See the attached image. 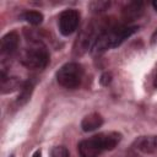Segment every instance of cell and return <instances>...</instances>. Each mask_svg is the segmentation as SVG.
<instances>
[{
    "label": "cell",
    "instance_id": "obj_1",
    "mask_svg": "<svg viewBox=\"0 0 157 157\" xmlns=\"http://www.w3.org/2000/svg\"><path fill=\"white\" fill-rule=\"evenodd\" d=\"M120 140H121V135L117 131L101 132L78 144L80 156L81 157H97L103 151L113 150L120 142Z\"/></svg>",
    "mask_w": 157,
    "mask_h": 157
},
{
    "label": "cell",
    "instance_id": "obj_2",
    "mask_svg": "<svg viewBox=\"0 0 157 157\" xmlns=\"http://www.w3.org/2000/svg\"><path fill=\"white\" fill-rule=\"evenodd\" d=\"M137 29L139 27L136 26H125L107 29L97 37L96 42L92 45V50L93 53H103L110 48H115L120 45L131 34H134Z\"/></svg>",
    "mask_w": 157,
    "mask_h": 157
},
{
    "label": "cell",
    "instance_id": "obj_3",
    "mask_svg": "<svg viewBox=\"0 0 157 157\" xmlns=\"http://www.w3.org/2000/svg\"><path fill=\"white\" fill-rule=\"evenodd\" d=\"M82 76H83V69L78 63L75 61L66 63L56 72V80L59 85L69 90L76 88L81 83Z\"/></svg>",
    "mask_w": 157,
    "mask_h": 157
},
{
    "label": "cell",
    "instance_id": "obj_4",
    "mask_svg": "<svg viewBox=\"0 0 157 157\" xmlns=\"http://www.w3.org/2000/svg\"><path fill=\"white\" fill-rule=\"evenodd\" d=\"M22 64L29 69H44L49 61V53L40 43L32 44L22 55Z\"/></svg>",
    "mask_w": 157,
    "mask_h": 157
},
{
    "label": "cell",
    "instance_id": "obj_5",
    "mask_svg": "<svg viewBox=\"0 0 157 157\" xmlns=\"http://www.w3.org/2000/svg\"><path fill=\"white\" fill-rule=\"evenodd\" d=\"M80 22V13L76 10H65L59 16V31L63 36H70L72 34L78 26Z\"/></svg>",
    "mask_w": 157,
    "mask_h": 157
},
{
    "label": "cell",
    "instance_id": "obj_6",
    "mask_svg": "<svg viewBox=\"0 0 157 157\" xmlns=\"http://www.w3.org/2000/svg\"><path fill=\"white\" fill-rule=\"evenodd\" d=\"M134 147L142 153H157V135L137 137L134 141Z\"/></svg>",
    "mask_w": 157,
    "mask_h": 157
},
{
    "label": "cell",
    "instance_id": "obj_7",
    "mask_svg": "<svg viewBox=\"0 0 157 157\" xmlns=\"http://www.w3.org/2000/svg\"><path fill=\"white\" fill-rule=\"evenodd\" d=\"M18 42H20V37L16 32H10L7 34H5L1 38L0 42V50L2 55H11L16 52L17 47H18Z\"/></svg>",
    "mask_w": 157,
    "mask_h": 157
},
{
    "label": "cell",
    "instance_id": "obj_8",
    "mask_svg": "<svg viewBox=\"0 0 157 157\" xmlns=\"http://www.w3.org/2000/svg\"><path fill=\"white\" fill-rule=\"evenodd\" d=\"M142 11H144V4L141 1H132L124 7L123 17L126 21H134L141 16Z\"/></svg>",
    "mask_w": 157,
    "mask_h": 157
},
{
    "label": "cell",
    "instance_id": "obj_9",
    "mask_svg": "<svg viewBox=\"0 0 157 157\" xmlns=\"http://www.w3.org/2000/svg\"><path fill=\"white\" fill-rule=\"evenodd\" d=\"M102 124H103V118L98 113H91L82 119L81 128L83 131L88 132V131H93V130L101 128Z\"/></svg>",
    "mask_w": 157,
    "mask_h": 157
},
{
    "label": "cell",
    "instance_id": "obj_10",
    "mask_svg": "<svg viewBox=\"0 0 157 157\" xmlns=\"http://www.w3.org/2000/svg\"><path fill=\"white\" fill-rule=\"evenodd\" d=\"M1 92L2 93H9L12 92L17 88H21L22 83L17 77H6L5 74H1Z\"/></svg>",
    "mask_w": 157,
    "mask_h": 157
},
{
    "label": "cell",
    "instance_id": "obj_11",
    "mask_svg": "<svg viewBox=\"0 0 157 157\" xmlns=\"http://www.w3.org/2000/svg\"><path fill=\"white\" fill-rule=\"evenodd\" d=\"M32 92H33V82L26 81L25 83H22V86H21V88H20L18 97H17V103H18L20 105L27 103L28 99L31 98Z\"/></svg>",
    "mask_w": 157,
    "mask_h": 157
},
{
    "label": "cell",
    "instance_id": "obj_12",
    "mask_svg": "<svg viewBox=\"0 0 157 157\" xmlns=\"http://www.w3.org/2000/svg\"><path fill=\"white\" fill-rule=\"evenodd\" d=\"M23 18L28 23H31L33 26H37V25H40L42 23L43 15L40 12H38V11H27V12L23 13Z\"/></svg>",
    "mask_w": 157,
    "mask_h": 157
},
{
    "label": "cell",
    "instance_id": "obj_13",
    "mask_svg": "<svg viewBox=\"0 0 157 157\" xmlns=\"http://www.w3.org/2000/svg\"><path fill=\"white\" fill-rule=\"evenodd\" d=\"M109 5H110L109 1H93L90 4V7L94 12H102V11L107 10L109 7Z\"/></svg>",
    "mask_w": 157,
    "mask_h": 157
},
{
    "label": "cell",
    "instance_id": "obj_14",
    "mask_svg": "<svg viewBox=\"0 0 157 157\" xmlns=\"http://www.w3.org/2000/svg\"><path fill=\"white\" fill-rule=\"evenodd\" d=\"M52 157H70L69 151L64 146H56L52 150Z\"/></svg>",
    "mask_w": 157,
    "mask_h": 157
},
{
    "label": "cell",
    "instance_id": "obj_15",
    "mask_svg": "<svg viewBox=\"0 0 157 157\" xmlns=\"http://www.w3.org/2000/svg\"><path fill=\"white\" fill-rule=\"evenodd\" d=\"M110 81H112V75H110L109 72H104V74L101 76V83H102V85L107 86Z\"/></svg>",
    "mask_w": 157,
    "mask_h": 157
},
{
    "label": "cell",
    "instance_id": "obj_16",
    "mask_svg": "<svg viewBox=\"0 0 157 157\" xmlns=\"http://www.w3.org/2000/svg\"><path fill=\"white\" fill-rule=\"evenodd\" d=\"M151 39H152V40H151L152 43H155V42L157 40V29H156V31H155V33L152 34V38H151Z\"/></svg>",
    "mask_w": 157,
    "mask_h": 157
},
{
    "label": "cell",
    "instance_id": "obj_17",
    "mask_svg": "<svg viewBox=\"0 0 157 157\" xmlns=\"http://www.w3.org/2000/svg\"><path fill=\"white\" fill-rule=\"evenodd\" d=\"M153 86L157 88V70H156V74H155V77H153Z\"/></svg>",
    "mask_w": 157,
    "mask_h": 157
},
{
    "label": "cell",
    "instance_id": "obj_18",
    "mask_svg": "<svg viewBox=\"0 0 157 157\" xmlns=\"http://www.w3.org/2000/svg\"><path fill=\"white\" fill-rule=\"evenodd\" d=\"M40 156H42V153H40V151L38 150V151H36V152L33 153V156H32V157H40Z\"/></svg>",
    "mask_w": 157,
    "mask_h": 157
},
{
    "label": "cell",
    "instance_id": "obj_19",
    "mask_svg": "<svg viewBox=\"0 0 157 157\" xmlns=\"http://www.w3.org/2000/svg\"><path fill=\"white\" fill-rule=\"evenodd\" d=\"M152 6H153L155 11L157 12V0H153V1H152Z\"/></svg>",
    "mask_w": 157,
    "mask_h": 157
}]
</instances>
